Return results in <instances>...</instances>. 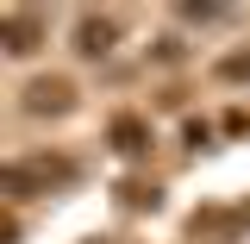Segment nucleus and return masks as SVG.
<instances>
[{
	"label": "nucleus",
	"instance_id": "obj_1",
	"mask_svg": "<svg viewBox=\"0 0 250 244\" xmlns=\"http://www.w3.org/2000/svg\"><path fill=\"white\" fill-rule=\"evenodd\" d=\"M0 50L6 57H38L44 50V19L38 13H0Z\"/></svg>",
	"mask_w": 250,
	"mask_h": 244
},
{
	"label": "nucleus",
	"instance_id": "obj_4",
	"mask_svg": "<svg viewBox=\"0 0 250 244\" xmlns=\"http://www.w3.org/2000/svg\"><path fill=\"white\" fill-rule=\"evenodd\" d=\"M113 151L119 156H144L150 151V125L138 119V113H119V119H113Z\"/></svg>",
	"mask_w": 250,
	"mask_h": 244
},
{
	"label": "nucleus",
	"instance_id": "obj_6",
	"mask_svg": "<svg viewBox=\"0 0 250 244\" xmlns=\"http://www.w3.org/2000/svg\"><path fill=\"white\" fill-rule=\"evenodd\" d=\"M13 238H19V219H13V213H0V244H13Z\"/></svg>",
	"mask_w": 250,
	"mask_h": 244
},
{
	"label": "nucleus",
	"instance_id": "obj_5",
	"mask_svg": "<svg viewBox=\"0 0 250 244\" xmlns=\"http://www.w3.org/2000/svg\"><path fill=\"white\" fill-rule=\"evenodd\" d=\"M219 75H225V82H250V50L225 57V63H219Z\"/></svg>",
	"mask_w": 250,
	"mask_h": 244
},
{
	"label": "nucleus",
	"instance_id": "obj_2",
	"mask_svg": "<svg viewBox=\"0 0 250 244\" xmlns=\"http://www.w3.org/2000/svg\"><path fill=\"white\" fill-rule=\"evenodd\" d=\"M69 107H75V88L62 75H38L25 88V113H69Z\"/></svg>",
	"mask_w": 250,
	"mask_h": 244
},
{
	"label": "nucleus",
	"instance_id": "obj_3",
	"mask_svg": "<svg viewBox=\"0 0 250 244\" xmlns=\"http://www.w3.org/2000/svg\"><path fill=\"white\" fill-rule=\"evenodd\" d=\"M113 38H119V25H113L106 13H82V25H75V50H82V57H106Z\"/></svg>",
	"mask_w": 250,
	"mask_h": 244
}]
</instances>
